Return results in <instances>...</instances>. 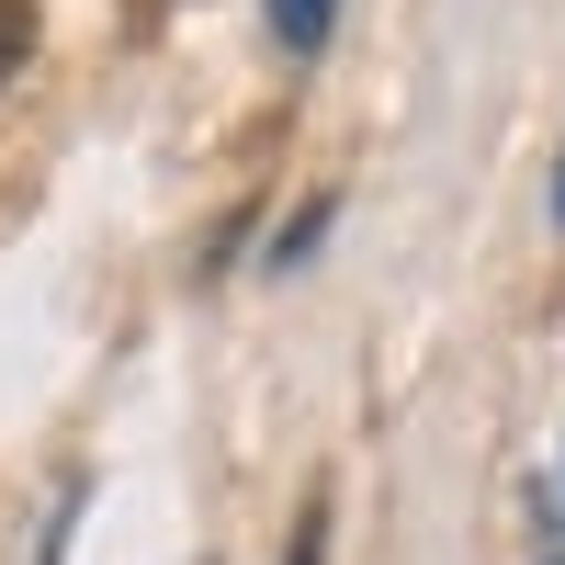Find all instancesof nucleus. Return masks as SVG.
Segmentation results:
<instances>
[{"label":"nucleus","mask_w":565,"mask_h":565,"mask_svg":"<svg viewBox=\"0 0 565 565\" xmlns=\"http://www.w3.org/2000/svg\"><path fill=\"white\" fill-rule=\"evenodd\" d=\"M328 23H340V0H271V45L282 57H317Z\"/></svg>","instance_id":"1"},{"label":"nucleus","mask_w":565,"mask_h":565,"mask_svg":"<svg viewBox=\"0 0 565 565\" xmlns=\"http://www.w3.org/2000/svg\"><path fill=\"white\" fill-rule=\"evenodd\" d=\"M23 57H34V0H0V90L23 79Z\"/></svg>","instance_id":"2"},{"label":"nucleus","mask_w":565,"mask_h":565,"mask_svg":"<svg viewBox=\"0 0 565 565\" xmlns=\"http://www.w3.org/2000/svg\"><path fill=\"white\" fill-rule=\"evenodd\" d=\"M317 238H328V204H306V215H295V226H271V271H282V260H306V249H317Z\"/></svg>","instance_id":"3"},{"label":"nucleus","mask_w":565,"mask_h":565,"mask_svg":"<svg viewBox=\"0 0 565 565\" xmlns=\"http://www.w3.org/2000/svg\"><path fill=\"white\" fill-rule=\"evenodd\" d=\"M282 565H328V498H306V521H295V554Z\"/></svg>","instance_id":"4"},{"label":"nucleus","mask_w":565,"mask_h":565,"mask_svg":"<svg viewBox=\"0 0 565 565\" xmlns=\"http://www.w3.org/2000/svg\"><path fill=\"white\" fill-rule=\"evenodd\" d=\"M554 215H565V159H554Z\"/></svg>","instance_id":"5"}]
</instances>
